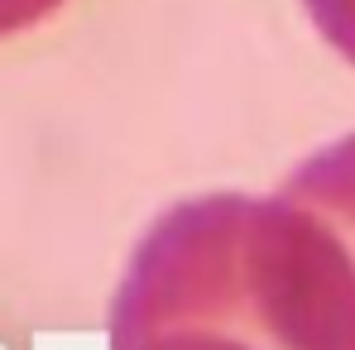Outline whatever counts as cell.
I'll list each match as a JSON object with an SVG mask.
<instances>
[{
	"label": "cell",
	"instance_id": "cell-2",
	"mask_svg": "<svg viewBox=\"0 0 355 350\" xmlns=\"http://www.w3.org/2000/svg\"><path fill=\"white\" fill-rule=\"evenodd\" d=\"M279 192L297 207H307L331 231L355 279V134H341V139L322 144L317 154H307Z\"/></svg>",
	"mask_w": 355,
	"mask_h": 350
},
{
	"label": "cell",
	"instance_id": "cell-1",
	"mask_svg": "<svg viewBox=\"0 0 355 350\" xmlns=\"http://www.w3.org/2000/svg\"><path fill=\"white\" fill-rule=\"evenodd\" d=\"M178 326L259 350H355V279L284 192H202L149 221L106 312L111 350Z\"/></svg>",
	"mask_w": 355,
	"mask_h": 350
},
{
	"label": "cell",
	"instance_id": "cell-3",
	"mask_svg": "<svg viewBox=\"0 0 355 350\" xmlns=\"http://www.w3.org/2000/svg\"><path fill=\"white\" fill-rule=\"evenodd\" d=\"M120 350H259L245 346L236 336H221V331H192V326H178V331H154V336H139Z\"/></svg>",
	"mask_w": 355,
	"mask_h": 350
},
{
	"label": "cell",
	"instance_id": "cell-4",
	"mask_svg": "<svg viewBox=\"0 0 355 350\" xmlns=\"http://www.w3.org/2000/svg\"><path fill=\"white\" fill-rule=\"evenodd\" d=\"M67 0H0V39H15L44 19H53Z\"/></svg>",
	"mask_w": 355,
	"mask_h": 350
}]
</instances>
